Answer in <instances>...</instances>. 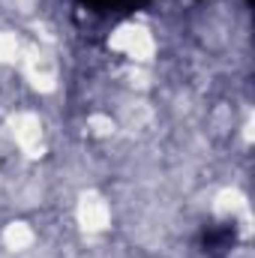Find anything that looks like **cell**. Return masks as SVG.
Listing matches in <instances>:
<instances>
[{
	"mask_svg": "<svg viewBox=\"0 0 255 258\" xmlns=\"http://www.w3.org/2000/svg\"><path fill=\"white\" fill-rule=\"evenodd\" d=\"M108 51L120 54L132 66H150L159 54V42L144 21H120L108 33Z\"/></svg>",
	"mask_w": 255,
	"mask_h": 258,
	"instance_id": "obj_1",
	"label": "cell"
},
{
	"mask_svg": "<svg viewBox=\"0 0 255 258\" xmlns=\"http://www.w3.org/2000/svg\"><path fill=\"white\" fill-rule=\"evenodd\" d=\"M6 132H9V141L12 147L27 156V159H39L45 153V123L36 111L30 108H18L9 114L6 120Z\"/></svg>",
	"mask_w": 255,
	"mask_h": 258,
	"instance_id": "obj_2",
	"label": "cell"
},
{
	"mask_svg": "<svg viewBox=\"0 0 255 258\" xmlns=\"http://www.w3.org/2000/svg\"><path fill=\"white\" fill-rule=\"evenodd\" d=\"M18 69L24 75V81L39 90V93H54L60 87V63L48 48L39 45H24V54L18 60Z\"/></svg>",
	"mask_w": 255,
	"mask_h": 258,
	"instance_id": "obj_3",
	"label": "cell"
},
{
	"mask_svg": "<svg viewBox=\"0 0 255 258\" xmlns=\"http://www.w3.org/2000/svg\"><path fill=\"white\" fill-rule=\"evenodd\" d=\"M111 219H114L111 201L102 192L87 189V192L78 195V201H75V222H78L81 231H87V234H102V231L111 228Z\"/></svg>",
	"mask_w": 255,
	"mask_h": 258,
	"instance_id": "obj_4",
	"label": "cell"
},
{
	"mask_svg": "<svg viewBox=\"0 0 255 258\" xmlns=\"http://www.w3.org/2000/svg\"><path fill=\"white\" fill-rule=\"evenodd\" d=\"M0 243L9 252H27L36 243V228L27 219H9L3 225V231H0Z\"/></svg>",
	"mask_w": 255,
	"mask_h": 258,
	"instance_id": "obj_5",
	"label": "cell"
},
{
	"mask_svg": "<svg viewBox=\"0 0 255 258\" xmlns=\"http://www.w3.org/2000/svg\"><path fill=\"white\" fill-rule=\"evenodd\" d=\"M213 213L222 216V219H237V216H246L249 213V201H246V195L240 192V189L225 186V189H219L216 198H213Z\"/></svg>",
	"mask_w": 255,
	"mask_h": 258,
	"instance_id": "obj_6",
	"label": "cell"
},
{
	"mask_svg": "<svg viewBox=\"0 0 255 258\" xmlns=\"http://www.w3.org/2000/svg\"><path fill=\"white\" fill-rule=\"evenodd\" d=\"M153 117H156V111H153V105H150V102L132 99L129 105H123L117 126L129 129V132H147V129L153 126Z\"/></svg>",
	"mask_w": 255,
	"mask_h": 258,
	"instance_id": "obj_7",
	"label": "cell"
},
{
	"mask_svg": "<svg viewBox=\"0 0 255 258\" xmlns=\"http://www.w3.org/2000/svg\"><path fill=\"white\" fill-rule=\"evenodd\" d=\"M24 54V42L12 30H0V63L3 66H18Z\"/></svg>",
	"mask_w": 255,
	"mask_h": 258,
	"instance_id": "obj_8",
	"label": "cell"
},
{
	"mask_svg": "<svg viewBox=\"0 0 255 258\" xmlns=\"http://www.w3.org/2000/svg\"><path fill=\"white\" fill-rule=\"evenodd\" d=\"M87 129H90L93 138H111L120 126H117V117H111V114H90L87 117Z\"/></svg>",
	"mask_w": 255,
	"mask_h": 258,
	"instance_id": "obj_9",
	"label": "cell"
},
{
	"mask_svg": "<svg viewBox=\"0 0 255 258\" xmlns=\"http://www.w3.org/2000/svg\"><path fill=\"white\" fill-rule=\"evenodd\" d=\"M3 12L15 15V18H33L42 6V0H0Z\"/></svg>",
	"mask_w": 255,
	"mask_h": 258,
	"instance_id": "obj_10",
	"label": "cell"
}]
</instances>
